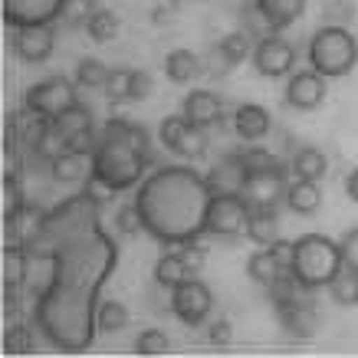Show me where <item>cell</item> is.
I'll return each instance as SVG.
<instances>
[{
	"label": "cell",
	"instance_id": "6da1fadb",
	"mask_svg": "<svg viewBox=\"0 0 358 358\" xmlns=\"http://www.w3.org/2000/svg\"><path fill=\"white\" fill-rule=\"evenodd\" d=\"M27 263L43 266V280L33 286V322L59 352H86L96 338L99 293L115 270L119 247L102 230L99 204L76 194L46 210L43 227L23 243Z\"/></svg>",
	"mask_w": 358,
	"mask_h": 358
},
{
	"label": "cell",
	"instance_id": "7a4b0ae2",
	"mask_svg": "<svg viewBox=\"0 0 358 358\" xmlns=\"http://www.w3.org/2000/svg\"><path fill=\"white\" fill-rule=\"evenodd\" d=\"M210 187L204 174L187 164H164L145 174L138 185L135 204L141 214V227L158 243H187L207 234V207Z\"/></svg>",
	"mask_w": 358,
	"mask_h": 358
},
{
	"label": "cell",
	"instance_id": "3957f363",
	"mask_svg": "<svg viewBox=\"0 0 358 358\" xmlns=\"http://www.w3.org/2000/svg\"><path fill=\"white\" fill-rule=\"evenodd\" d=\"M152 164L148 131L129 119H109L99 135V145L92 152V168L99 181H106L115 191H129L145 181V171Z\"/></svg>",
	"mask_w": 358,
	"mask_h": 358
},
{
	"label": "cell",
	"instance_id": "277c9868",
	"mask_svg": "<svg viewBox=\"0 0 358 358\" xmlns=\"http://www.w3.org/2000/svg\"><path fill=\"white\" fill-rule=\"evenodd\" d=\"M289 270L306 289H329V282L345 270L338 240H332L329 234H303V237H296Z\"/></svg>",
	"mask_w": 358,
	"mask_h": 358
},
{
	"label": "cell",
	"instance_id": "5b68a950",
	"mask_svg": "<svg viewBox=\"0 0 358 358\" xmlns=\"http://www.w3.org/2000/svg\"><path fill=\"white\" fill-rule=\"evenodd\" d=\"M306 56H309V66L315 73H322L326 79H342L358 66V40L348 27L322 23L309 36Z\"/></svg>",
	"mask_w": 358,
	"mask_h": 358
},
{
	"label": "cell",
	"instance_id": "8992f818",
	"mask_svg": "<svg viewBox=\"0 0 358 358\" xmlns=\"http://www.w3.org/2000/svg\"><path fill=\"white\" fill-rule=\"evenodd\" d=\"M79 102V83L69 76H46L40 83H33L23 96V106L33 109L36 115L53 122L56 115H63L66 109H73Z\"/></svg>",
	"mask_w": 358,
	"mask_h": 358
},
{
	"label": "cell",
	"instance_id": "52a82bcc",
	"mask_svg": "<svg viewBox=\"0 0 358 358\" xmlns=\"http://www.w3.org/2000/svg\"><path fill=\"white\" fill-rule=\"evenodd\" d=\"M253 207L243 194H214L207 207V234L210 237H240L247 234V220Z\"/></svg>",
	"mask_w": 358,
	"mask_h": 358
},
{
	"label": "cell",
	"instance_id": "ba28073f",
	"mask_svg": "<svg viewBox=\"0 0 358 358\" xmlns=\"http://www.w3.org/2000/svg\"><path fill=\"white\" fill-rule=\"evenodd\" d=\"M158 138H162V145L171 155H178V158H187V162L204 158V152H207V135H204V129L191 125L185 115H168V119H162V125H158Z\"/></svg>",
	"mask_w": 358,
	"mask_h": 358
},
{
	"label": "cell",
	"instance_id": "9c48e42d",
	"mask_svg": "<svg viewBox=\"0 0 358 358\" xmlns=\"http://www.w3.org/2000/svg\"><path fill=\"white\" fill-rule=\"evenodd\" d=\"M214 309V296H210V286L201 282L197 276H187L181 286L171 289V313L185 322V326H201L207 322V315Z\"/></svg>",
	"mask_w": 358,
	"mask_h": 358
},
{
	"label": "cell",
	"instance_id": "30bf717a",
	"mask_svg": "<svg viewBox=\"0 0 358 358\" xmlns=\"http://www.w3.org/2000/svg\"><path fill=\"white\" fill-rule=\"evenodd\" d=\"M253 69L260 73L263 79H280V76H289L296 66V50L293 43H286L280 33H270L253 43V56H250Z\"/></svg>",
	"mask_w": 358,
	"mask_h": 358
},
{
	"label": "cell",
	"instance_id": "8fae6325",
	"mask_svg": "<svg viewBox=\"0 0 358 358\" xmlns=\"http://www.w3.org/2000/svg\"><path fill=\"white\" fill-rule=\"evenodd\" d=\"M69 0H3V23L17 27H36V23L63 20Z\"/></svg>",
	"mask_w": 358,
	"mask_h": 358
},
{
	"label": "cell",
	"instance_id": "7c38bea8",
	"mask_svg": "<svg viewBox=\"0 0 358 358\" xmlns=\"http://www.w3.org/2000/svg\"><path fill=\"white\" fill-rule=\"evenodd\" d=\"M289 181H286V168H263V171H250L243 197L250 207H280V201H286Z\"/></svg>",
	"mask_w": 358,
	"mask_h": 358
},
{
	"label": "cell",
	"instance_id": "4fadbf2b",
	"mask_svg": "<svg viewBox=\"0 0 358 358\" xmlns=\"http://www.w3.org/2000/svg\"><path fill=\"white\" fill-rule=\"evenodd\" d=\"M326 76L315 73L313 66L309 69H299V73H289V83H286V106L296 112H315L322 102H326Z\"/></svg>",
	"mask_w": 358,
	"mask_h": 358
},
{
	"label": "cell",
	"instance_id": "5bb4252c",
	"mask_svg": "<svg viewBox=\"0 0 358 358\" xmlns=\"http://www.w3.org/2000/svg\"><path fill=\"white\" fill-rule=\"evenodd\" d=\"M56 50L53 23H36V27H17L13 30V53L23 63H46Z\"/></svg>",
	"mask_w": 358,
	"mask_h": 358
},
{
	"label": "cell",
	"instance_id": "9a60e30c",
	"mask_svg": "<svg viewBox=\"0 0 358 358\" xmlns=\"http://www.w3.org/2000/svg\"><path fill=\"white\" fill-rule=\"evenodd\" d=\"M247 178H250V168H247V162H243V155H227V158H220V162L204 174L210 194H243Z\"/></svg>",
	"mask_w": 358,
	"mask_h": 358
},
{
	"label": "cell",
	"instance_id": "2e32d148",
	"mask_svg": "<svg viewBox=\"0 0 358 358\" xmlns=\"http://www.w3.org/2000/svg\"><path fill=\"white\" fill-rule=\"evenodd\" d=\"M181 115L197 129H210V125H220V119H224V102L210 89H194L181 102Z\"/></svg>",
	"mask_w": 358,
	"mask_h": 358
},
{
	"label": "cell",
	"instance_id": "e0dca14e",
	"mask_svg": "<svg viewBox=\"0 0 358 358\" xmlns=\"http://www.w3.org/2000/svg\"><path fill=\"white\" fill-rule=\"evenodd\" d=\"M270 129H273V119L263 106H257V102H243V106H237V112H234V131H237L243 141L266 138Z\"/></svg>",
	"mask_w": 358,
	"mask_h": 358
},
{
	"label": "cell",
	"instance_id": "ac0fdd59",
	"mask_svg": "<svg viewBox=\"0 0 358 358\" xmlns=\"http://www.w3.org/2000/svg\"><path fill=\"white\" fill-rule=\"evenodd\" d=\"M253 7L263 13V20L280 33L286 27H293L306 13V0H253Z\"/></svg>",
	"mask_w": 358,
	"mask_h": 358
},
{
	"label": "cell",
	"instance_id": "d6986e66",
	"mask_svg": "<svg viewBox=\"0 0 358 358\" xmlns=\"http://www.w3.org/2000/svg\"><path fill=\"white\" fill-rule=\"evenodd\" d=\"M280 319H282V326H286V336L289 338H309L315 332V309L309 299H296V303L289 306H282L280 309Z\"/></svg>",
	"mask_w": 358,
	"mask_h": 358
},
{
	"label": "cell",
	"instance_id": "ffe728a7",
	"mask_svg": "<svg viewBox=\"0 0 358 358\" xmlns=\"http://www.w3.org/2000/svg\"><path fill=\"white\" fill-rule=\"evenodd\" d=\"M289 171H293V178H303V181H322L329 171V158L322 148L303 145V148H296L293 158H289Z\"/></svg>",
	"mask_w": 358,
	"mask_h": 358
},
{
	"label": "cell",
	"instance_id": "44dd1931",
	"mask_svg": "<svg viewBox=\"0 0 358 358\" xmlns=\"http://www.w3.org/2000/svg\"><path fill=\"white\" fill-rule=\"evenodd\" d=\"M247 237L257 247H270L280 240V217H276V207H253L247 220Z\"/></svg>",
	"mask_w": 358,
	"mask_h": 358
},
{
	"label": "cell",
	"instance_id": "7402d4cb",
	"mask_svg": "<svg viewBox=\"0 0 358 358\" xmlns=\"http://www.w3.org/2000/svg\"><path fill=\"white\" fill-rule=\"evenodd\" d=\"M286 204H289V210H296V214L313 217L315 210L322 207V191H319V181H303V178H293V181H289V191H286Z\"/></svg>",
	"mask_w": 358,
	"mask_h": 358
},
{
	"label": "cell",
	"instance_id": "603a6c76",
	"mask_svg": "<svg viewBox=\"0 0 358 358\" xmlns=\"http://www.w3.org/2000/svg\"><path fill=\"white\" fill-rule=\"evenodd\" d=\"M164 76L178 83V86H187L201 76V56L191 53V50H171L164 56Z\"/></svg>",
	"mask_w": 358,
	"mask_h": 358
},
{
	"label": "cell",
	"instance_id": "cb8c5ba5",
	"mask_svg": "<svg viewBox=\"0 0 358 358\" xmlns=\"http://www.w3.org/2000/svg\"><path fill=\"white\" fill-rule=\"evenodd\" d=\"M86 168H92V158H89V155H79V152H59L53 162H50V174H53V181H59V185H76V181H83Z\"/></svg>",
	"mask_w": 358,
	"mask_h": 358
},
{
	"label": "cell",
	"instance_id": "d4e9b609",
	"mask_svg": "<svg viewBox=\"0 0 358 358\" xmlns=\"http://www.w3.org/2000/svg\"><path fill=\"white\" fill-rule=\"evenodd\" d=\"M250 40H253V36H250L247 30H234V33H227V36H224V40L217 43V56H220L224 73L253 56V43H250Z\"/></svg>",
	"mask_w": 358,
	"mask_h": 358
},
{
	"label": "cell",
	"instance_id": "484cf974",
	"mask_svg": "<svg viewBox=\"0 0 358 358\" xmlns=\"http://www.w3.org/2000/svg\"><path fill=\"white\" fill-rule=\"evenodd\" d=\"M187 276H194V273L187 270V263L181 260V253L174 250V253H162L158 263H155V282L164 286V289H174V286H181Z\"/></svg>",
	"mask_w": 358,
	"mask_h": 358
},
{
	"label": "cell",
	"instance_id": "4316f807",
	"mask_svg": "<svg viewBox=\"0 0 358 358\" xmlns=\"http://www.w3.org/2000/svg\"><path fill=\"white\" fill-rule=\"evenodd\" d=\"M96 326L99 332H122L129 326V309L119 299H102L96 309Z\"/></svg>",
	"mask_w": 358,
	"mask_h": 358
},
{
	"label": "cell",
	"instance_id": "83f0119b",
	"mask_svg": "<svg viewBox=\"0 0 358 358\" xmlns=\"http://www.w3.org/2000/svg\"><path fill=\"white\" fill-rule=\"evenodd\" d=\"M109 66L102 63V59H96V56H83L76 66V83L83 89H106V83H109Z\"/></svg>",
	"mask_w": 358,
	"mask_h": 358
},
{
	"label": "cell",
	"instance_id": "f1b7e54d",
	"mask_svg": "<svg viewBox=\"0 0 358 358\" xmlns=\"http://www.w3.org/2000/svg\"><path fill=\"white\" fill-rule=\"evenodd\" d=\"M53 125L63 131V138H73V135H79V131L92 129V112H89L83 102H76L73 109H66L63 115H56Z\"/></svg>",
	"mask_w": 358,
	"mask_h": 358
},
{
	"label": "cell",
	"instance_id": "f546056e",
	"mask_svg": "<svg viewBox=\"0 0 358 358\" xmlns=\"http://www.w3.org/2000/svg\"><path fill=\"white\" fill-rule=\"evenodd\" d=\"M119 27H122V20L112 10H96L86 23V33L92 36V43H109V40L119 36Z\"/></svg>",
	"mask_w": 358,
	"mask_h": 358
},
{
	"label": "cell",
	"instance_id": "4dcf8cb0",
	"mask_svg": "<svg viewBox=\"0 0 358 358\" xmlns=\"http://www.w3.org/2000/svg\"><path fill=\"white\" fill-rule=\"evenodd\" d=\"M329 296H332V303H338V306H358V273L345 266L336 280L329 282Z\"/></svg>",
	"mask_w": 358,
	"mask_h": 358
},
{
	"label": "cell",
	"instance_id": "1f68e13d",
	"mask_svg": "<svg viewBox=\"0 0 358 358\" xmlns=\"http://www.w3.org/2000/svg\"><path fill=\"white\" fill-rule=\"evenodd\" d=\"M131 79H135V69H112L109 73V83H106V96L109 102H131Z\"/></svg>",
	"mask_w": 358,
	"mask_h": 358
},
{
	"label": "cell",
	"instance_id": "d6a6232c",
	"mask_svg": "<svg viewBox=\"0 0 358 358\" xmlns=\"http://www.w3.org/2000/svg\"><path fill=\"white\" fill-rule=\"evenodd\" d=\"M3 352H10V355H27L33 352V332L23 322H13L7 332H3Z\"/></svg>",
	"mask_w": 358,
	"mask_h": 358
},
{
	"label": "cell",
	"instance_id": "836d02e7",
	"mask_svg": "<svg viewBox=\"0 0 358 358\" xmlns=\"http://www.w3.org/2000/svg\"><path fill=\"white\" fill-rule=\"evenodd\" d=\"M23 207V191H20V178H17V168L3 174V220L13 217Z\"/></svg>",
	"mask_w": 358,
	"mask_h": 358
},
{
	"label": "cell",
	"instance_id": "e575fe53",
	"mask_svg": "<svg viewBox=\"0 0 358 358\" xmlns=\"http://www.w3.org/2000/svg\"><path fill=\"white\" fill-rule=\"evenodd\" d=\"M168 348H171V342H168V336H164L162 329H145L135 338V352L138 355H164Z\"/></svg>",
	"mask_w": 358,
	"mask_h": 358
},
{
	"label": "cell",
	"instance_id": "d590c367",
	"mask_svg": "<svg viewBox=\"0 0 358 358\" xmlns=\"http://www.w3.org/2000/svg\"><path fill=\"white\" fill-rule=\"evenodd\" d=\"M115 227H119L122 237H135L138 230H145L141 227V214H138V204H135V201L125 204V207H119V214H115Z\"/></svg>",
	"mask_w": 358,
	"mask_h": 358
},
{
	"label": "cell",
	"instance_id": "8d00e7d4",
	"mask_svg": "<svg viewBox=\"0 0 358 358\" xmlns=\"http://www.w3.org/2000/svg\"><path fill=\"white\" fill-rule=\"evenodd\" d=\"M92 13H96V0H69L63 20L69 23V27H86Z\"/></svg>",
	"mask_w": 358,
	"mask_h": 358
},
{
	"label": "cell",
	"instance_id": "74e56055",
	"mask_svg": "<svg viewBox=\"0 0 358 358\" xmlns=\"http://www.w3.org/2000/svg\"><path fill=\"white\" fill-rule=\"evenodd\" d=\"M178 253H181V260L187 263V270L194 273H201L204 270V263H207V250L197 243V240H187V243H178Z\"/></svg>",
	"mask_w": 358,
	"mask_h": 358
},
{
	"label": "cell",
	"instance_id": "f35d334b",
	"mask_svg": "<svg viewBox=\"0 0 358 358\" xmlns=\"http://www.w3.org/2000/svg\"><path fill=\"white\" fill-rule=\"evenodd\" d=\"M240 155H243L250 171H263V168H276L280 164V158L273 152H266V148H247V152H240Z\"/></svg>",
	"mask_w": 358,
	"mask_h": 358
},
{
	"label": "cell",
	"instance_id": "ab89813d",
	"mask_svg": "<svg viewBox=\"0 0 358 358\" xmlns=\"http://www.w3.org/2000/svg\"><path fill=\"white\" fill-rule=\"evenodd\" d=\"M83 194H89L99 207H102V204H109V201L119 194V191H115V187H109L106 181H99L96 174H86V191H83Z\"/></svg>",
	"mask_w": 358,
	"mask_h": 358
},
{
	"label": "cell",
	"instance_id": "60d3db41",
	"mask_svg": "<svg viewBox=\"0 0 358 358\" xmlns=\"http://www.w3.org/2000/svg\"><path fill=\"white\" fill-rule=\"evenodd\" d=\"M338 247H342V263H345L348 270L358 273V227H352L345 237L338 240Z\"/></svg>",
	"mask_w": 358,
	"mask_h": 358
},
{
	"label": "cell",
	"instance_id": "b9f144b4",
	"mask_svg": "<svg viewBox=\"0 0 358 358\" xmlns=\"http://www.w3.org/2000/svg\"><path fill=\"white\" fill-rule=\"evenodd\" d=\"M355 17V7H352V0H332L326 7V20L329 23H338V27H348V20Z\"/></svg>",
	"mask_w": 358,
	"mask_h": 358
},
{
	"label": "cell",
	"instance_id": "7bdbcfd3",
	"mask_svg": "<svg viewBox=\"0 0 358 358\" xmlns=\"http://www.w3.org/2000/svg\"><path fill=\"white\" fill-rule=\"evenodd\" d=\"M207 338H210V345H230L234 342V326H230V319H214L210 322V329H207Z\"/></svg>",
	"mask_w": 358,
	"mask_h": 358
},
{
	"label": "cell",
	"instance_id": "ee69618b",
	"mask_svg": "<svg viewBox=\"0 0 358 358\" xmlns=\"http://www.w3.org/2000/svg\"><path fill=\"white\" fill-rule=\"evenodd\" d=\"M152 96V76L145 69H135V79H131V102H141V99Z\"/></svg>",
	"mask_w": 358,
	"mask_h": 358
},
{
	"label": "cell",
	"instance_id": "f6af8a7d",
	"mask_svg": "<svg viewBox=\"0 0 358 358\" xmlns=\"http://www.w3.org/2000/svg\"><path fill=\"white\" fill-rule=\"evenodd\" d=\"M345 194H348V201H355V204H358V168H355V171H348V178H345Z\"/></svg>",
	"mask_w": 358,
	"mask_h": 358
}]
</instances>
